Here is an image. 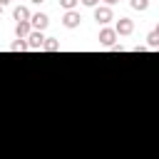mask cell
I'll list each match as a JSON object with an SVG mask.
<instances>
[{
  "label": "cell",
  "instance_id": "7a4b0ae2",
  "mask_svg": "<svg viewBox=\"0 0 159 159\" xmlns=\"http://www.w3.org/2000/svg\"><path fill=\"white\" fill-rule=\"evenodd\" d=\"M114 32H117V37H119V35H122V37L132 35V32H134V20H129V17H119L117 25H114Z\"/></svg>",
  "mask_w": 159,
  "mask_h": 159
},
{
  "label": "cell",
  "instance_id": "4fadbf2b",
  "mask_svg": "<svg viewBox=\"0 0 159 159\" xmlns=\"http://www.w3.org/2000/svg\"><path fill=\"white\" fill-rule=\"evenodd\" d=\"M77 2H80V0H60V7L67 12V10H75V7H77Z\"/></svg>",
  "mask_w": 159,
  "mask_h": 159
},
{
  "label": "cell",
  "instance_id": "3957f363",
  "mask_svg": "<svg viewBox=\"0 0 159 159\" xmlns=\"http://www.w3.org/2000/svg\"><path fill=\"white\" fill-rule=\"evenodd\" d=\"M80 22H82V15H80L77 10H67V12L62 15V25H65L67 30H75V27H80Z\"/></svg>",
  "mask_w": 159,
  "mask_h": 159
},
{
  "label": "cell",
  "instance_id": "30bf717a",
  "mask_svg": "<svg viewBox=\"0 0 159 159\" xmlns=\"http://www.w3.org/2000/svg\"><path fill=\"white\" fill-rule=\"evenodd\" d=\"M147 47H149V50L159 47V30H152V32L147 35Z\"/></svg>",
  "mask_w": 159,
  "mask_h": 159
},
{
  "label": "cell",
  "instance_id": "7c38bea8",
  "mask_svg": "<svg viewBox=\"0 0 159 159\" xmlns=\"http://www.w3.org/2000/svg\"><path fill=\"white\" fill-rule=\"evenodd\" d=\"M10 50H12V52H22V50H27V42H25V40H15V42L10 45Z\"/></svg>",
  "mask_w": 159,
  "mask_h": 159
},
{
  "label": "cell",
  "instance_id": "52a82bcc",
  "mask_svg": "<svg viewBox=\"0 0 159 159\" xmlns=\"http://www.w3.org/2000/svg\"><path fill=\"white\" fill-rule=\"evenodd\" d=\"M30 32H32L30 20H20V22H15V37H17V40H25Z\"/></svg>",
  "mask_w": 159,
  "mask_h": 159
},
{
  "label": "cell",
  "instance_id": "277c9868",
  "mask_svg": "<svg viewBox=\"0 0 159 159\" xmlns=\"http://www.w3.org/2000/svg\"><path fill=\"white\" fill-rule=\"evenodd\" d=\"M25 42H27V50H42V42H45V32H40V30H32V32L25 37Z\"/></svg>",
  "mask_w": 159,
  "mask_h": 159
},
{
  "label": "cell",
  "instance_id": "d6986e66",
  "mask_svg": "<svg viewBox=\"0 0 159 159\" xmlns=\"http://www.w3.org/2000/svg\"><path fill=\"white\" fill-rule=\"evenodd\" d=\"M30 2H35V5H42V2H45V0H30Z\"/></svg>",
  "mask_w": 159,
  "mask_h": 159
},
{
  "label": "cell",
  "instance_id": "6da1fadb",
  "mask_svg": "<svg viewBox=\"0 0 159 159\" xmlns=\"http://www.w3.org/2000/svg\"><path fill=\"white\" fill-rule=\"evenodd\" d=\"M92 10H94V20H97L99 25H107V22L114 20V10L107 7V5H97V7H92Z\"/></svg>",
  "mask_w": 159,
  "mask_h": 159
},
{
  "label": "cell",
  "instance_id": "ac0fdd59",
  "mask_svg": "<svg viewBox=\"0 0 159 159\" xmlns=\"http://www.w3.org/2000/svg\"><path fill=\"white\" fill-rule=\"evenodd\" d=\"M7 2H10V0H0V7H5V5H7Z\"/></svg>",
  "mask_w": 159,
  "mask_h": 159
},
{
  "label": "cell",
  "instance_id": "5b68a950",
  "mask_svg": "<svg viewBox=\"0 0 159 159\" xmlns=\"http://www.w3.org/2000/svg\"><path fill=\"white\" fill-rule=\"evenodd\" d=\"M47 25H50V17H47L45 12H35V15H30V27H32V30H40V32H42Z\"/></svg>",
  "mask_w": 159,
  "mask_h": 159
},
{
  "label": "cell",
  "instance_id": "8992f818",
  "mask_svg": "<svg viewBox=\"0 0 159 159\" xmlns=\"http://www.w3.org/2000/svg\"><path fill=\"white\" fill-rule=\"evenodd\" d=\"M114 42H117V32H114V27H102V30H99V45L112 47Z\"/></svg>",
  "mask_w": 159,
  "mask_h": 159
},
{
  "label": "cell",
  "instance_id": "9a60e30c",
  "mask_svg": "<svg viewBox=\"0 0 159 159\" xmlns=\"http://www.w3.org/2000/svg\"><path fill=\"white\" fill-rule=\"evenodd\" d=\"M109 50H112V52H124V47H122V45H119V42H114V45H112V47H109Z\"/></svg>",
  "mask_w": 159,
  "mask_h": 159
},
{
  "label": "cell",
  "instance_id": "ba28073f",
  "mask_svg": "<svg viewBox=\"0 0 159 159\" xmlns=\"http://www.w3.org/2000/svg\"><path fill=\"white\" fill-rule=\"evenodd\" d=\"M30 15H32V12H30L25 5H17V7L12 10V17H15L17 22H20V20H30Z\"/></svg>",
  "mask_w": 159,
  "mask_h": 159
},
{
  "label": "cell",
  "instance_id": "2e32d148",
  "mask_svg": "<svg viewBox=\"0 0 159 159\" xmlns=\"http://www.w3.org/2000/svg\"><path fill=\"white\" fill-rule=\"evenodd\" d=\"M147 50H149L147 45H137V47H134V52H147Z\"/></svg>",
  "mask_w": 159,
  "mask_h": 159
},
{
  "label": "cell",
  "instance_id": "e0dca14e",
  "mask_svg": "<svg viewBox=\"0 0 159 159\" xmlns=\"http://www.w3.org/2000/svg\"><path fill=\"white\" fill-rule=\"evenodd\" d=\"M117 2H119V0H104V5H107V7H112V5H117Z\"/></svg>",
  "mask_w": 159,
  "mask_h": 159
},
{
  "label": "cell",
  "instance_id": "8fae6325",
  "mask_svg": "<svg viewBox=\"0 0 159 159\" xmlns=\"http://www.w3.org/2000/svg\"><path fill=\"white\" fill-rule=\"evenodd\" d=\"M129 5H132L134 10H139V12H144V10L149 7V0H129Z\"/></svg>",
  "mask_w": 159,
  "mask_h": 159
},
{
  "label": "cell",
  "instance_id": "ffe728a7",
  "mask_svg": "<svg viewBox=\"0 0 159 159\" xmlns=\"http://www.w3.org/2000/svg\"><path fill=\"white\" fill-rule=\"evenodd\" d=\"M0 12H2V7H0Z\"/></svg>",
  "mask_w": 159,
  "mask_h": 159
},
{
  "label": "cell",
  "instance_id": "5bb4252c",
  "mask_svg": "<svg viewBox=\"0 0 159 159\" xmlns=\"http://www.w3.org/2000/svg\"><path fill=\"white\" fill-rule=\"evenodd\" d=\"M82 5H87V7H97L99 0H82Z\"/></svg>",
  "mask_w": 159,
  "mask_h": 159
},
{
  "label": "cell",
  "instance_id": "9c48e42d",
  "mask_svg": "<svg viewBox=\"0 0 159 159\" xmlns=\"http://www.w3.org/2000/svg\"><path fill=\"white\" fill-rule=\"evenodd\" d=\"M42 50H45V52H57V50H60V40H57V37H45Z\"/></svg>",
  "mask_w": 159,
  "mask_h": 159
}]
</instances>
